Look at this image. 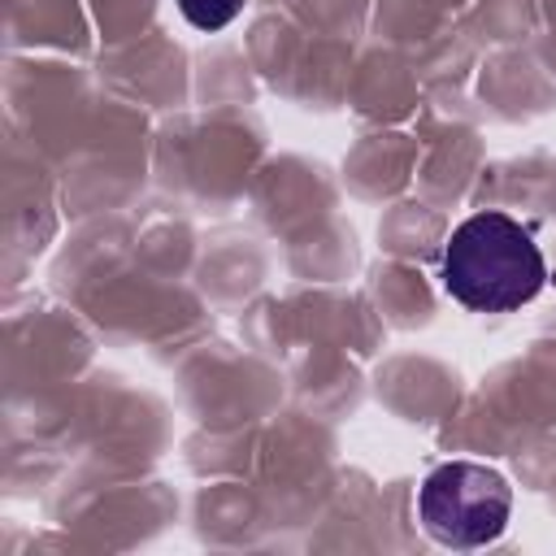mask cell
<instances>
[{
  "label": "cell",
  "instance_id": "cell-3",
  "mask_svg": "<svg viewBox=\"0 0 556 556\" xmlns=\"http://www.w3.org/2000/svg\"><path fill=\"white\" fill-rule=\"evenodd\" d=\"M178 9L195 30H222L226 22H235L243 0H178Z\"/></svg>",
  "mask_w": 556,
  "mask_h": 556
},
{
  "label": "cell",
  "instance_id": "cell-2",
  "mask_svg": "<svg viewBox=\"0 0 556 556\" xmlns=\"http://www.w3.org/2000/svg\"><path fill=\"white\" fill-rule=\"evenodd\" d=\"M513 491L504 473L478 460H447L439 465L417 491V517L430 539L443 547H482L495 543L508 526Z\"/></svg>",
  "mask_w": 556,
  "mask_h": 556
},
{
  "label": "cell",
  "instance_id": "cell-1",
  "mask_svg": "<svg viewBox=\"0 0 556 556\" xmlns=\"http://www.w3.org/2000/svg\"><path fill=\"white\" fill-rule=\"evenodd\" d=\"M543 252L508 213H473L443 248V287L473 313L521 308L543 291Z\"/></svg>",
  "mask_w": 556,
  "mask_h": 556
}]
</instances>
